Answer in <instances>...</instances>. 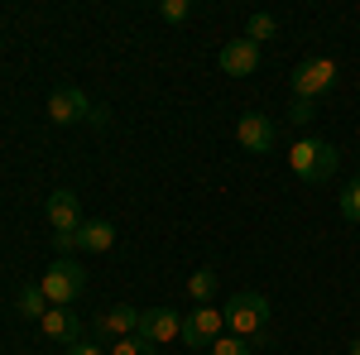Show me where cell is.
I'll use <instances>...</instances> for the list:
<instances>
[{
	"label": "cell",
	"mask_w": 360,
	"mask_h": 355,
	"mask_svg": "<svg viewBox=\"0 0 360 355\" xmlns=\"http://www.w3.org/2000/svg\"><path fill=\"white\" fill-rule=\"evenodd\" d=\"M336 164H341V154H336V144H327V139H298L293 149H288V168L303 178V183H327L336 173Z\"/></svg>",
	"instance_id": "cell-1"
},
{
	"label": "cell",
	"mask_w": 360,
	"mask_h": 355,
	"mask_svg": "<svg viewBox=\"0 0 360 355\" xmlns=\"http://www.w3.org/2000/svg\"><path fill=\"white\" fill-rule=\"evenodd\" d=\"M269 298L264 293H236V298L226 302V331L231 336H240V341H255V336H264V327H269Z\"/></svg>",
	"instance_id": "cell-2"
},
{
	"label": "cell",
	"mask_w": 360,
	"mask_h": 355,
	"mask_svg": "<svg viewBox=\"0 0 360 355\" xmlns=\"http://www.w3.org/2000/svg\"><path fill=\"white\" fill-rule=\"evenodd\" d=\"M39 288H44L49 307H68V302L82 298V288H86V269L77 264V259H53V264L44 269V278H39Z\"/></svg>",
	"instance_id": "cell-3"
},
{
	"label": "cell",
	"mask_w": 360,
	"mask_h": 355,
	"mask_svg": "<svg viewBox=\"0 0 360 355\" xmlns=\"http://www.w3.org/2000/svg\"><path fill=\"white\" fill-rule=\"evenodd\" d=\"M288 82H293V96H303V101H322V96L336 86V63H332V58H307V63L293 67Z\"/></svg>",
	"instance_id": "cell-4"
},
{
	"label": "cell",
	"mask_w": 360,
	"mask_h": 355,
	"mask_svg": "<svg viewBox=\"0 0 360 355\" xmlns=\"http://www.w3.org/2000/svg\"><path fill=\"white\" fill-rule=\"evenodd\" d=\"M236 139H240L245 154H274V139H278L274 115H264V110H245V115L236 120Z\"/></svg>",
	"instance_id": "cell-5"
},
{
	"label": "cell",
	"mask_w": 360,
	"mask_h": 355,
	"mask_svg": "<svg viewBox=\"0 0 360 355\" xmlns=\"http://www.w3.org/2000/svg\"><path fill=\"white\" fill-rule=\"evenodd\" d=\"M91 101H86V91H77V86H53L49 91V120L53 125H82V120H91Z\"/></svg>",
	"instance_id": "cell-6"
},
{
	"label": "cell",
	"mask_w": 360,
	"mask_h": 355,
	"mask_svg": "<svg viewBox=\"0 0 360 355\" xmlns=\"http://www.w3.org/2000/svg\"><path fill=\"white\" fill-rule=\"evenodd\" d=\"M221 331H226V317L217 312V307H193V312L183 317V346L202 351V346L221 341Z\"/></svg>",
	"instance_id": "cell-7"
},
{
	"label": "cell",
	"mask_w": 360,
	"mask_h": 355,
	"mask_svg": "<svg viewBox=\"0 0 360 355\" xmlns=\"http://www.w3.org/2000/svg\"><path fill=\"white\" fill-rule=\"evenodd\" d=\"M144 341H154V346H168V341H183V317L173 312V307H144L139 312V331Z\"/></svg>",
	"instance_id": "cell-8"
},
{
	"label": "cell",
	"mask_w": 360,
	"mask_h": 355,
	"mask_svg": "<svg viewBox=\"0 0 360 355\" xmlns=\"http://www.w3.org/2000/svg\"><path fill=\"white\" fill-rule=\"evenodd\" d=\"M44 217L53 226V235H68V231H77L82 226V202H77V192L58 188L49 192V202H44Z\"/></svg>",
	"instance_id": "cell-9"
},
{
	"label": "cell",
	"mask_w": 360,
	"mask_h": 355,
	"mask_svg": "<svg viewBox=\"0 0 360 355\" xmlns=\"http://www.w3.org/2000/svg\"><path fill=\"white\" fill-rule=\"evenodd\" d=\"M39 327H44V336L58 341V346H77V341H86V322L72 312V307H49Z\"/></svg>",
	"instance_id": "cell-10"
},
{
	"label": "cell",
	"mask_w": 360,
	"mask_h": 355,
	"mask_svg": "<svg viewBox=\"0 0 360 355\" xmlns=\"http://www.w3.org/2000/svg\"><path fill=\"white\" fill-rule=\"evenodd\" d=\"M226 77H250L255 67H259V44H250V39H231L221 53H217Z\"/></svg>",
	"instance_id": "cell-11"
},
{
	"label": "cell",
	"mask_w": 360,
	"mask_h": 355,
	"mask_svg": "<svg viewBox=\"0 0 360 355\" xmlns=\"http://www.w3.org/2000/svg\"><path fill=\"white\" fill-rule=\"evenodd\" d=\"M111 245H115V226L111 221H82V226H77V250L106 254Z\"/></svg>",
	"instance_id": "cell-12"
},
{
	"label": "cell",
	"mask_w": 360,
	"mask_h": 355,
	"mask_svg": "<svg viewBox=\"0 0 360 355\" xmlns=\"http://www.w3.org/2000/svg\"><path fill=\"white\" fill-rule=\"evenodd\" d=\"M15 312H20V317H29V322H44V312H49L44 288H39V283H25V288L15 293Z\"/></svg>",
	"instance_id": "cell-13"
},
{
	"label": "cell",
	"mask_w": 360,
	"mask_h": 355,
	"mask_svg": "<svg viewBox=\"0 0 360 355\" xmlns=\"http://www.w3.org/2000/svg\"><path fill=\"white\" fill-rule=\"evenodd\" d=\"M188 298H193L197 307H212V298H217V269H197L193 278H188Z\"/></svg>",
	"instance_id": "cell-14"
},
{
	"label": "cell",
	"mask_w": 360,
	"mask_h": 355,
	"mask_svg": "<svg viewBox=\"0 0 360 355\" xmlns=\"http://www.w3.org/2000/svg\"><path fill=\"white\" fill-rule=\"evenodd\" d=\"M274 34H278V20L269 15V10H255V15L245 20V39L250 44H264V39H274Z\"/></svg>",
	"instance_id": "cell-15"
},
{
	"label": "cell",
	"mask_w": 360,
	"mask_h": 355,
	"mask_svg": "<svg viewBox=\"0 0 360 355\" xmlns=\"http://www.w3.org/2000/svg\"><path fill=\"white\" fill-rule=\"evenodd\" d=\"M106 355H159V346L144 341V336H120V341H111V351H106Z\"/></svg>",
	"instance_id": "cell-16"
},
{
	"label": "cell",
	"mask_w": 360,
	"mask_h": 355,
	"mask_svg": "<svg viewBox=\"0 0 360 355\" xmlns=\"http://www.w3.org/2000/svg\"><path fill=\"white\" fill-rule=\"evenodd\" d=\"M193 15V0H159V20L164 25H183Z\"/></svg>",
	"instance_id": "cell-17"
},
{
	"label": "cell",
	"mask_w": 360,
	"mask_h": 355,
	"mask_svg": "<svg viewBox=\"0 0 360 355\" xmlns=\"http://www.w3.org/2000/svg\"><path fill=\"white\" fill-rule=\"evenodd\" d=\"M207 351H212V355H255V346H250V341H240V336H231V331H226L221 341H212Z\"/></svg>",
	"instance_id": "cell-18"
},
{
	"label": "cell",
	"mask_w": 360,
	"mask_h": 355,
	"mask_svg": "<svg viewBox=\"0 0 360 355\" xmlns=\"http://www.w3.org/2000/svg\"><path fill=\"white\" fill-rule=\"evenodd\" d=\"M336 207H341V217H346V221H360V178H356V183H346V192H341Z\"/></svg>",
	"instance_id": "cell-19"
},
{
	"label": "cell",
	"mask_w": 360,
	"mask_h": 355,
	"mask_svg": "<svg viewBox=\"0 0 360 355\" xmlns=\"http://www.w3.org/2000/svg\"><path fill=\"white\" fill-rule=\"evenodd\" d=\"M288 120H293V125H312V120H317V101H303V96H293V106H288Z\"/></svg>",
	"instance_id": "cell-20"
},
{
	"label": "cell",
	"mask_w": 360,
	"mask_h": 355,
	"mask_svg": "<svg viewBox=\"0 0 360 355\" xmlns=\"http://www.w3.org/2000/svg\"><path fill=\"white\" fill-rule=\"evenodd\" d=\"M63 355H106L101 346H91V341H77V346H68Z\"/></svg>",
	"instance_id": "cell-21"
},
{
	"label": "cell",
	"mask_w": 360,
	"mask_h": 355,
	"mask_svg": "<svg viewBox=\"0 0 360 355\" xmlns=\"http://www.w3.org/2000/svg\"><path fill=\"white\" fill-rule=\"evenodd\" d=\"M346 355H360V336H356V341H351V351H346Z\"/></svg>",
	"instance_id": "cell-22"
}]
</instances>
